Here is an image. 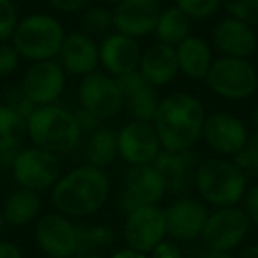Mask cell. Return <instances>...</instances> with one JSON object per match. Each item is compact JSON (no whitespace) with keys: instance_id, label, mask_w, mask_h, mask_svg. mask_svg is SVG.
<instances>
[{"instance_id":"d4e9b609","label":"cell","mask_w":258,"mask_h":258,"mask_svg":"<svg viewBox=\"0 0 258 258\" xmlns=\"http://www.w3.org/2000/svg\"><path fill=\"white\" fill-rule=\"evenodd\" d=\"M154 32L158 34L159 43L177 48L191 36V18L186 13L180 11L177 6H173V8L161 11Z\"/></svg>"},{"instance_id":"cb8c5ba5","label":"cell","mask_w":258,"mask_h":258,"mask_svg":"<svg viewBox=\"0 0 258 258\" xmlns=\"http://www.w3.org/2000/svg\"><path fill=\"white\" fill-rule=\"evenodd\" d=\"M41 198L39 193L30 189H16L8 197L2 209V214L6 218V223L13 226H23L27 223L34 221L39 214Z\"/></svg>"},{"instance_id":"83f0119b","label":"cell","mask_w":258,"mask_h":258,"mask_svg":"<svg viewBox=\"0 0 258 258\" xmlns=\"http://www.w3.org/2000/svg\"><path fill=\"white\" fill-rule=\"evenodd\" d=\"M27 135V120L0 104V152L20 151Z\"/></svg>"},{"instance_id":"f35d334b","label":"cell","mask_w":258,"mask_h":258,"mask_svg":"<svg viewBox=\"0 0 258 258\" xmlns=\"http://www.w3.org/2000/svg\"><path fill=\"white\" fill-rule=\"evenodd\" d=\"M242 202H244L242 211L246 212L249 223L258 226V186H253V187H249V189H246V193H244V197H242Z\"/></svg>"},{"instance_id":"5bb4252c","label":"cell","mask_w":258,"mask_h":258,"mask_svg":"<svg viewBox=\"0 0 258 258\" xmlns=\"http://www.w3.org/2000/svg\"><path fill=\"white\" fill-rule=\"evenodd\" d=\"M36 240L50 258L76 254V225L60 212L44 214L36 225Z\"/></svg>"},{"instance_id":"ac0fdd59","label":"cell","mask_w":258,"mask_h":258,"mask_svg":"<svg viewBox=\"0 0 258 258\" xmlns=\"http://www.w3.org/2000/svg\"><path fill=\"white\" fill-rule=\"evenodd\" d=\"M207 209L193 198H180L165 211L166 235L180 242H189L202 235L207 221Z\"/></svg>"},{"instance_id":"681fc988","label":"cell","mask_w":258,"mask_h":258,"mask_svg":"<svg viewBox=\"0 0 258 258\" xmlns=\"http://www.w3.org/2000/svg\"><path fill=\"white\" fill-rule=\"evenodd\" d=\"M83 258H103V256H99V254H89V256H83Z\"/></svg>"},{"instance_id":"d6a6232c","label":"cell","mask_w":258,"mask_h":258,"mask_svg":"<svg viewBox=\"0 0 258 258\" xmlns=\"http://www.w3.org/2000/svg\"><path fill=\"white\" fill-rule=\"evenodd\" d=\"M177 8L186 13L191 20H204L209 18L219 8L221 0H175Z\"/></svg>"},{"instance_id":"44dd1931","label":"cell","mask_w":258,"mask_h":258,"mask_svg":"<svg viewBox=\"0 0 258 258\" xmlns=\"http://www.w3.org/2000/svg\"><path fill=\"white\" fill-rule=\"evenodd\" d=\"M58 57L64 71L87 76L96 71L99 64V48L87 34L73 32L66 36Z\"/></svg>"},{"instance_id":"f546056e","label":"cell","mask_w":258,"mask_h":258,"mask_svg":"<svg viewBox=\"0 0 258 258\" xmlns=\"http://www.w3.org/2000/svg\"><path fill=\"white\" fill-rule=\"evenodd\" d=\"M82 23L87 32L104 34L113 27V15L106 8H90L83 13Z\"/></svg>"},{"instance_id":"1f68e13d","label":"cell","mask_w":258,"mask_h":258,"mask_svg":"<svg viewBox=\"0 0 258 258\" xmlns=\"http://www.w3.org/2000/svg\"><path fill=\"white\" fill-rule=\"evenodd\" d=\"M6 99H4V106H8L9 110H13L16 115H20L22 118H29L30 113H32L34 110H36V104L32 103V99H30L29 96L25 94V90L22 89V85L20 87H13V89H9L8 92H6Z\"/></svg>"},{"instance_id":"4fadbf2b","label":"cell","mask_w":258,"mask_h":258,"mask_svg":"<svg viewBox=\"0 0 258 258\" xmlns=\"http://www.w3.org/2000/svg\"><path fill=\"white\" fill-rule=\"evenodd\" d=\"M118 154L131 166L151 165L161 151L158 133L151 122L133 120L117 135Z\"/></svg>"},{"instance_id":"e575fe53","label":"cell","mask_w":258,"mask_h":258,"mask_svg":"<svg viewBox=\"0 0 258 258\" xmlns=\"http://www.w3.org/2000/svg\"><path fill=\"white\" fill-rule=\"evenodd\" d=\"M232 163L242 172L244 170H251V172L258 173V133L251 140H247V145L244 151L233 156Z\"/></svg>"},{"instance_id":"603a6c76","label":"cell","mask_w":258,"mask_h":258,"mask_svg":"<svg viewBox=\"0 0 258 258\" xmlns=\"http://www.w3.org/2000/svg\"><path fill=\"white\" fill-rule=\"evenodd\" d=\"M177 62H179V71L193 80H202L207 76L209 69L212 66L211 50L207 43L200 37L189 36L186 41L175 48Z\"/></svg>"},{"instance_id":"7402d4cb","label":"cell","mask_w":258,"mask_h":258,"mask_svg":"<svg viewBox=\"0 0 258 258\" xmlns=\"http://www.w3.org/2000/svg\"><path fill=\"white\" fill-rule=\"evenodd\" d=\"M138 71L152 87L166 85L179 73L177 51L173 46L165 43H154L142 53Z\"/></svg>"},{"instance_id":"2e32d148","label":"cell","mask_w":258,"mask_h":258,"mask_svg":"<svg viewBox=\"0 0 258 258\" xmlns=\"http://www.w3.org/2000/svg\"><path fill=\"white\" fill-rule=\"evenodd\" d=\"M113 27L118 34L140 37L154 32L161 8L158 0H122L111 11Z\"/></svg>"},{"instance_id":"7dc6e473","label":"cell","mask_w":258,"mask_h":258,"mask_svg":"<svg viewBox=\"0 0 258 258\" xmlns=\"http://www.w3.org/2000/svg\"><path fill=\"white\" fill-rule=\"evenodd\" d=\"M253 122H254V124L258 125V108H256V110L253 111Z\"/></svg>"},{"instance_id":"6da1fadb","label":"cell","mask_w":258,"mask_h":258,"mask_svg":"<svg viewBox=\"0 0 258 258\" xmlns=\"http://www.w3.org/2000/svg\"><path fill=\"white\" fill-rule=\"evenodd\" d=\"M205 108L191 94L177 92L159 101L154 127L165 151H189L202 137Z\"/></svg>"},{"instance_id":"4316f807","label":"cell","mask_w":258,"mask_h":258,"mask_svg":"<svg viewBox=\"0 0 258 258\" xmlns=\"http://www.w3.org/2000/svg\"><path fill=\"white\" fill-rule=\"evenodd\" d=\"M117 152H118L117 135L111 129H103V127H99L97 131H94L90 135L85 147L87 161L94 168H103V166L110 165L115 159V156H117Z\"/></svg>"},{"instance_id":"d590c367","label":"cell","mask_w":258,"mask_h":258,"mask_svg":"<svg viewBox=\"0 0 258 258\" xmlns=\"http://www.w3.org/2000/svg\"><path fill=\"white\" fill-rule=\"evenodd\" d=\"M115 83H117L118 90H120V94H122L124 99L127 96H131V94L138 92L140 89H144L145 85H149V82L144 78V75H142L138 69L115 76Z\"/></svg>"},{"instance_id":"b9f144b4","label":"cell","mask_w":258,"mask_h":258,"mask_svg":"<svg viewBox=\"0 0 258 258\" xmlns=\"http://www.w3.org/2000/svg\"><path fill=\"white\" fill-rule=\"evenodd\" d=\"M0 258H22V251L16 244L0 240Z\"/></svg>"},{"instance_id":"c3c4849f","label":"cell","mask_w":258,"mask_h":258,"mask_svg":"<svg viewBox=\"0 0 258 258\" xmlns=\"http://www.w3.org/2000/svg\"><path fill=\"white\" fill-rule=\"evenodd\" d=\"M106 4H113V6H117V4H120L122 0H104Z\"/></svg>"},{"instance_id":"836d02e7","label":"cell","mask_w":258,"mask_h":258,"mask_svg":"<svg viewBox=\"0 0 258 258\" xmlns=\"http://www.w3.org/2000/svg\"><path fill=\"white\" fill-rule=\"evenodd\" d=\"M18 13H16L13 0H0V43L13 37L18 25Z\"/></svg>"},{"instance_id":"ab89813d","label":"cell","mask_w":258,"mask_h":258,"mask_svg":"<svg viewBox=\"0 0 258 258\" xmlns=\"http://www.w3.org/2000/svg\"><path fill=\"white\" fill-rule=\"evenodd\" d=\"M53 9L60 13H78L89 9L92 0H48Z\"/></svg>"},{"instance_id":"8d00e7d4","label":"cell","mask_w":258,"mask_h":258,"mask_svg":"<svg viewBox=\"0 0 258 258\" xmlns=\"http://www.w3.org/2000/svg\"><path fill=\"white\" fill-rule=\"evenodd\" d=\"M20 55L15 50L13 44L0 43V78L9 76L16 68H18Z\"/></svg>"},{"instance_id":"5b68a950","label":"cell","mask_w":258,"mask_h":258,"mask_svg":"<svg viewBox=\"0 0 258 258\" xmlns=\"http://www.w3.org/2000/svg\"><path fill=\"white\" fill-rule=\"evenodd\" d=\"M195 186L205 202L216 207H232L246 193V175L226 159L211 158L200 163L195 173Z\"/></svg>"},{"instance_id":"bcb514c9","label":"cell","mask_w":258,"mask_h":258,"mask_svg":"<svg viewBox=\"0 0 258 258\" xmlns=\"http://www.w3.org/2000/svg\"><path fill=\"white\" fill-rule=\"evenodd\" d=\"M8 225V223H6V218H4V214H2V211H0V232H2V230H4V226Z\"/></svg>"},{"instance_id":"52a82bcc","label":"cell","mask_w":258,"mask_h":258,"mask_svg":"<svg viewBox=\"0 0 258 258\" xmlns=\"http://www.w3.org/2000/svg\"><path fill=\"white\" fill-rule=\"evenodd\" d=\"M11 172L20 187L41 193L58 182L60 161L55 154L34 145L29 149H20Z\"/></svg>"},{"instance_id":"f6af8a7d","label":"cell","mask_w":258,"mask_h":258,"mask_svg":"<svg viewBox=\"0 0 258 258\" xmlns=\"http://www.w3.org/2000/svg\"><path fill=\"white\" fill-rule=\"evenodd\" d=\"M204 258H233V256L230 253H225V251H212V249H209V253H205Z\"/></svg>"},{"instance_id":"3957f363","label":"cell","mask_w":258,"mask_h":258,"mask_svg":"<svg viewBox=\"0 0 258 258\" xmlns=\"http://www.w3.org/2000/svg\"><path fill=\"white\" fill-rule=\"evenodd\" d=\"M27 135L36 147L55 156L71 152L82 138L73 111L57 104L37 106L27 118Z\"/></svg>"},{"instance_id":"ffe728a7","label":"cell","mask_w":258,"mask_h":258,"mask_svg":"<svg viewBox=\"0 0 258 258\" xmlns=\"http://www.w3.org/2000/svg\"><path fill=\"white\" fill-rule=\"evenodd\" d=\"M142 50L135 37L110 34L99 46V62L110 75L118 76L135 71L140 66Z\"/></svg>"},{"instance_id":"484cf974","label":"cell","mask_w":258,"mask_h":258,"mask_svg":"<svg viewBox=\"0 0 258 258\" xmlns=\"http://www.w3.org/2000/svg\"><path fill=\"white\" fill-rule=\"evenodd\" d=\"M115 242L113 228L106 225H76V254L89 256L97 251L108 249Z\"/></svg>"},{"instance_id":"9c48e42d","label":"cell","mask_w":258,"mask_h":258,"mask_svg":"<svg viewBox=\"0 0 258 258\" xmlns=\"http://www.w3.org/2000/svg\"><path fill=\"white\" fill-rule=\"evenodd\" d=\"M166 235L165 211L158 205L138 207L127 212L124 223V237L129 249L138 253H151Z\"/></svg>"},{"instance_id":"7a4b0ae2","label":"cell","mask_w":258,"mask_h":258,"mask_svg":"<svg viewBox=\"0 0 258 258\" xmlns=\"http://www.w3.org/2000/svg\"><path fill=\"white\" fill-rule=\"evenodd\" d=\"M110 180L101 168L80 166L66 173L53 186L51 202L64 216L82 218L97 212L108 200Z\"/></svg>"},{"instance_id":"60d3db41","label":"cell","mask_w":258,"mask_h":258,"mask_svg":"<svg viewBox=\"0 0 258 258\" xmlns=\"http://www.w3.org/2000/svg\"><path fill=\"white\" fill-rule=\"evenodd\" d=\"M152 258H182V251L179 249V246H175L173 242H159L154 249L151 251Z\"/></svg>"},{"instance_id":"e0dca14e","label":"cell","mask_w":258,"mask_h":258,"mask_svg":"<svg viewBox=\"0 0 258 258\" xmlns=\"http://www.w3.org/2000/svg\"><path fill=\"white\" fill-rule=\"evenodd\" d=\"M151 165L161 177L166 193H182L189 187L191 182H195V173L200 161L191 149L180 152L163 149Z\"/></svg>"},{"instance_id":"9a60e30c","label":"cell","mask_w":258,"mask_h":258,"mask_svg":"<svg viewBox=\"0 0 258 258\" xmlns=\"http://www.w3.org/2000/svg\"><path fill=\"white\" fill-rule=\"evenodd\" d=\"M202 135L209 147L226 156L239 154L240 151L246 149L247 140H249L246 125L237 117L223 113V111L205 117Z\"/></svg>"},{"instance_id":"4dcf8cb0","label":"cell","mask_w":258,"mask_h":258,"mask_svg":"<svg viewBox=\"0 0 258 258\" xmlns=\"http://www.w3.org/2000/svg\"><path fill=\"white\" fill-rule=\"evenodd\" d=\"M225 9L233 18L242 20L247 25H258V0H221Z\"/></svg>"},{"instance_id":"8992f818","label":"cell","mask_w":258,"mask_h":258,"mask_svg":"<svg viewBox=\"0 0 258 258\" xmlns=\"http://www.w3.org/2000/svg\"><path fill=\"white\" fill-rule=\"evenodd\" d=\"M207 85L225 99H246L258 87V71L246 58L221 57L209 69Z\"/></svg>"},{"instance_id":"277c9868","label":"cell","mask_w":258,"mask_h":258,"mask_svg":"<svg viewBox=\"0 0 258 258\" xmlns=\"http://www.w3.org/2000/svg\"><path fill=\"white\" fill-rule=\"evenodd\" d=\"M64 39L66 32L57 18L36 13L18 22L13 34V46L18 51L20 58L34 64L58 57Z\"/></svg>"},{"instance_id":"8fae6325","label":"cell","mask_w":258,"mask_h":258,"mask_svg":"<svg viewBox=\"0 0 258 258\" xmlns=\"http://www.w3.org/2000/svg\"><path fill=\"white\" fill-rule=\"evenodd\" d=\"M165 193V184L152 165H137L125 173L118 204L125 212H131L138 207L156 205Z\"/></svg>"},{"instance_id":"74e56055","label":"cell","mask_w":258,"mask_h":258,"mask_svg":"<svg viewBox=\"0 0 258 258\" xmlns=\"http://www.w3.org/2000/svg\"><path fill=\"white\" fill-rule=\"evenodd\" d=\"M73 115H75L76 125H78L80 133L82 135H92L94 131L99 129L101 118L97 117L96 113H92V111H89V110H85V108L80 106L76 111H73Z\"/></svg>"},{"instance_id":"f1b7e54d","label":"cell","mask_w":258,"mask_h":258,"mask_svg":"<svg viewBox=\"0 0 258 258\" xmlns=\"http://www.w3.org/2000/svg\"><path fill=\"white\" fill-rule=\"evenodd\" d=\"M124 106L127 108V111L131 113V117L135 120L140 122H154V117L158 113L159 108V99L156 87H152L151 83L145 85L144 89H140L138 92L131 94L124 99Z\"/></svg>"},{"instance_id":"7c38bea8","label":"cell","mask_w":258,"mask_h":258,"mask_svg":"<svg viewBox=\"0 0 258 258\" xmlns=\"http://www.w3.org/2000/svg\"><path fill=\"white\" fill-rule=\"evenodd\" d=\"M66 87V71L58 62H34L23 75L22 89L36 106L55 104Z\"/></svg>"},{"instance_id":"ba28073f","label":"cell","mask_w":258,"mask_h":258,"mask_svg":"<svg viewBox=\"0 0 258 258\" xmlns=\"http://www.w3.org/2000/svg\"><path fill=\"white\" fill-rule=\"evenodd\" d=\"M247 230H249V219L246 212L232 205V207H219L216 212L209 214L200 237L209 249L230 253L242 244Z\"/></svg>"},{"instance_id":"d6986e66","label":"cell","mask_w":258,"mask_h":258,"mask_svg":"<svg viewBox=\"0 0 258 258\" xmlns=\"http://www.w3.org/2000/svg\"><path fill=\"white\" fill-rule=\"evenodd\" d=\"M214 44L225 57L233 58H246L251 57L256 50V34H254L253 27L244 23L242 20L228 18L221 20L214 29Z\"/></svg>"},{"instance_id":"30bf717a","label":"cell","mask_w":258,"mask_h":258,"mask_svg":"<svg viewBox=\"0 0 258 258\" xmlns=\"http://www.w3.org/2000/svg\"><path fill=\"white\" fill-rule=\"evenodd\" d=\"M80 106L96 113L101 120H106L124 108V97L118 90L115 78L104 73H90L83 76L78 87Z\"/></svg>"},{"instance_id":"7bdbcfd3","label":"cell","mask_w":258,"mask_h":258,"mask_svg":"<svg viewBox=\"0 0 258 258\" xmlns=\"http://www.w3.org/2000/svg\"><path fill=\"white\" fill-rule=\"evenodd\" d=\"M111 258H147L144 253H138V251H133V249H122L118 253H115Z\"/></svg>"},{"instance_id":"ee69618b","label":"cell","mask_w":258,"mask_h":258,"mask_svg":"<svg viewBox=\"0 0 258 258\" xmlns=\"http://www.w3.org/2000/svg\"><path fill=\"white\" fill-rule=\"evenodd\" d=\"M237 258H258V244H253V246L244 247Z\"/></svg>"}]
</instances>
